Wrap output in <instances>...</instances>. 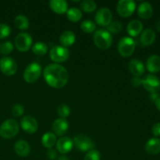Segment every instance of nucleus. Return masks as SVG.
<instances>
[{
  "instance_id": "nucleus-2",
  "label": "nucleus",
  "mask_w": 160,
  "mask_h": 160,
  "mask_svg": "<svg viewBox=\"0 0 160 160\" xmlns=\"http://www.w3.org/2000/svg\"><path fill=\"white\" fill-rule=\"evenodd\" d=\"M93 41L97 48L101 50H107L112 44V34L105 29H98L95 32Z\"/></svg>"
},
{
  "instance_id": "nucleus-10",
  "label": "nucleus",
  "mask_w": 160,
  "mask_h": 160,
  "mask_svg": "<svg viewBox=\"0 0 160 160\" xmlns=\"http://www.w3.org/2000/svg\"><path fill=\"white\" fill-rule=\"evenodd\" d=\"M136 9V3L133 0H120L117 5V13L122 17H129L134 13Z\"/></svg>"
},
{
  "instance_id": "nucleus-5",
  "label": "nucleus",
  "mask_w": 160,
  "mask_h": 160,
  "mask_svg": "<svg viewBox=\"0 0 160 160\" xmlns=\"http://www.w3.org/2000/svg\"><path fill=\"white\" fill-rule=\"evenodd\" d=\"M42 67L39 63L33 62L28 65L23 72V79L28 84L35 83L42 75Z\"/></svg>"
},
{
  "instance_id": "nucleus-26",
  "label": "nucleus",
  "mask_w": 160,
  "mask_h": 160,
  "mask_svg": "<svg viewBox=\"0 0 160 160\" xmlns=\"http://www.w3.org/2000/svg\"><path fill=\"white\" fill-rule=\"evenodd\" d=\"M67 13V17L70 21L76 23V22L80 21L83 17L82 12L80 9L77 7H72L68 9Z\"/></svg>"
},
{
  "instance_id": "nucleus-19",
  "label": "nucleus",
  "mask_w": 160,
  "mask_h": 160,
  "mask_svg": "<svg viewBox=\"0 0 160 160\" xmlns=\"http://www.w3.org/2000/svg\"><path fill=\"white\" fill-rule=\"evenodd\" d=\"M14 150L17 156L20 157H27L31 152V146L26 141L19 140L15 143Z\"/></svg>"
},
{
  "instance_id": "nucleus-17",
  "label": "nucleus",
  "mask_w": 160,
  "mask_h": 160,
  "mask_svg": "<svg viewBox=\"0 0 160 160\" xmlns=\"http://www.w3.org/2000/svg\"><path fill=\"white\" fill-rule=\"evenodd\" d=\"M128 34L131 37H137L143 31V23L139 20H132L127 27Z\"/></svg>"
},
{
  "instance_id": "nucleus-32",
  "label": "nucleus",
  "mask_w": 160,
  "mask_h": 160,
  "mask_svg": "<svg viewBox=\"0 0 160 160\" xmlns=\"http://www.w3.org/2000/svg\"><path fill=\"white\" fill-rule=\"evenodd\" d=\"M122 28V23L119 21H114L112 22L109 26L107 27V31L112 34H119V33L121 32Z\"/></svg>"
},
{
  "instance_id": "nucleus-14",
  "label": "nucleus",
  "mask_w": 160,
  "mask_h": 160,
  "mask_svg": "<svg viewBox=\"0 0 160 160\" xmlns=\"http://www.w3.org/2000/svg\"><path fill=\"white\" fill-rule=\"evenodd\" d=\"M56 150L59 153L65 155L69 153L73 147V141L69 137H62L57 140L56 144Z\"/></svg>"
},
{
  "instance_id": "nucleus-16",
  "label": "nucleus",
  "mask_w": 160,
  "mask_h": 160,
  "mask_svg": "<svg viewBox=\"0 0 160 160\" xmlns=\"http://www.w3.org/2000/svg\"><path fill=\"white\" fill-rule=\"evenodd\" d=\"M128 69L129 71L134 75V77L140 78L144 74L145 70V65L141 60L138 59H133L128 63Z\"/></svg>"
},
{
  "instance_id": "nucleus-11",
  "label": "nucleus",
  "mask_w": 160,
  "mask_h": 160,
  "mask_svg": "<svg viewBox=\"0 0 160 160\" xmlns=\"http://www.w3.org/2000/svg\"><path fill=\"white\" fill-rule=\"evenodd\" d=\"M0 70L6 76H12L17 73L18 66L15 59L9 56L0 59Z\"/></svg>"
},
{
  "instance_id": "nucleus-38",
  "label": "nucleus",
  "mask_w": 160,
  "mask_h": 160,
  "mask_svg": "<svg viewBox=\"0 0 160 160\" xmlns=\"http://www.w3.org/2000/svg\"><path fill=\"white\" fill-rule=\"evenodd\" d=\"M152 132L155 137H159L160 136V123H156L152 128Z\"/></svg>"
},
{
  "instance_id": "nucleus-6",
  "label": "nucleus",
  "mask_w": 160,
  "mask_h": 160,
  "mask_svg": "<svg viewBox=\"0 0 160 160\" xmlns=\"http://www.w3.org/2000/svg\"><path fill=\"white\" fill-rule=\"evenodd\" d=\"M73 145L79 151L86 152L95 148V142L88 136L84 134H78L73 138Z\"/></svg>"
},
{
  "instance_id": "nucleus-21",
  "label": "nucleus",
  "mask_w": 160,
  "mask_h": 160,
  "mask_svg": "<svg viewBox=\"0 0 160 160\" xmlns=\"http://www.w3.org/2000/svg\"><path fill=\"white\" fill-rule=\"evenodd\" d=\"M156 32L151 28H147L144 30L141 34L140 41L143 46H149L152 45L156 41Z\"/></svg>"
},
{
  "instance_id": "nucleus-33",
  "label": "nucleus",
  "mask_w": 160,
  "mask_h": 160,
  "mask_svg": "<svg viewBox=\"0 0 160 160\" xmlns=\"http://www.w3.org/2000/svg\"><path fill=\"white\" fill-rule=\"evenodd\" d=\"M84 160H101V153L94 148L86 153Z\"/></svg>"
},
{
  "instance_id": "nucleus-12",
  "label": "nucleus",
  "mask_w": 160,
  "mask_h": 160,
  "mask_svg": "<svg viewBox=\"0 0 160 160\" xmlns=\"http://www.w3.org/2000/svg\"><path fill=\"white\" fill-rule=\"evenodd\" d=\"M95 20L97 24L101 27H108L112 20V13L109 9L106 7L101 8L96 12Z\"/></svg>"
},
{
  "instance_id": "nucleus-9",
  "label": "nucleus",
  "mask_w": 160,
  "mask_h": 160,
  "mask_svg": "<svg viewBox=\"0 0 160 160\" xmlns=\"http://www.w3.org/2000/svg\"><path fill=\"white\" fill-rule=\"evenodd\" d=\"M142 84L144 88L151 94L158 93L160 91V80L156 75H145L142 79Z\"/></svg>"
},
{
  "instance_id": "nucleus-31",
  "label": "nucleus",
  "mask_w": 160,
  "mask_h": 160,
  "mask_svg": "<svg viewBox=\"0 0 160 160\" xmlns=\"http://www.w3.org/2000/svg\"><path fill=\"white\" fill-rule=\"evenodd\" d=\"M70 108L69 107L68 105L61 104L60 106H58L57 108V113L60 117V118L66 119L68 117L70 114Z\"/></svg>"
},
{
  "instance_id": "nucleus-13",
  "label": "nucleus",
  "mask_w": 160,
  "mask_h": 160,
  "mask_svg": "<svg viewBox=\"0 0 160 160\" xmlns=\"http://www.w3.org/2000/svg\"><path fill=\"white\" fill-rule=\"evenodd\" d=\"M20 127L28 134H34L38 131V123L36 119L31 116H25L20 120Z\"/></svg>"
},
{
  "instance_id": "nucleus-39",
  "label": "nucleus",
  "mask_w": 160,
  "mask_h": 160,
  "mask_svg": "<svg viewBox=\"0 0 160 160\" xmlns=\"http://www.w3.org/2000/svg\"><path fill=\"white\" fill-rule=\"evenodd\" d=\"M131 84L134 87H139L142 84V79L140 78H138V77H134L131 79Z\"/></svg>"
},
{
  "instance_id": "nucleus-25",
  "label": "nucleus",
  "mask_w": 160,
  "mask_h": 160,
  "mask_svg": "<svg viewBox=\"0 0 160 160\" xmlns=\"http://www.w3.org/2000/svg\"><path fill=\"white\" fill-rule=\"evenodd\" d=\"M56 142H57L56 136L52 132L45 133L42 137V145L48 149L52 148V147L56 145Z\"/></svg>"
},
{
  "instance_id": "nucleus-3",
  "label": "nucleus",
  "mask_w": 160,
  "mask_h": 160,
  "mask_svg": "<svg viewBox=\"0 0 160 160\" xmlns=\"http://www.w3.org/2000/svg\"><path fill=\"white\" fill-rule=\"evenodd\" d=\"M19 124L17 120L8 119L0 126V136L5 139H10L19 133Z\"/></svg>"
},
{
  "instance_id": "nucleus-41",
  "label": "nucleus",
  "mask_w": 160,
  "mask_h": 160,
  "mask_svg": "<svg viewBox=\"0 0 160 160\" xmlns=\"http://www.w3.org/2000/svg\"><path fill=\"white\" fill-rule=\"evenodd\" d=\"M155 105H156V108H157L158 110L160 111V96L155 102Z\"/></svg>"
},
{
  "instance_id": "nucleus-23",
  "label": "nucleus",
  "mask_w": 160,
  "mask_h": 160,
  "mask_svg": "<svg viewBox=\"0 0 160 160\" xmlns=\"http://www.w3.org/2000/svg\"><path fill=\"white\" fill-rule=\"evenodd\" d=\"M76 41V35L73 31H64L59 36V42L61 45L65 48L70 47L74 44Z\"/></svg>"
},
{
  "instance_id": "nucleus-15",
  "label": "nucleus",
  "mask_w": 160,
  "mask_h": 160,
  "mask_svg": "<svg viewBox=\"0 0 160 160\" xmlns=\"http://www.w3.org/2000/svg\"><path fill=\"white\" fill-rule=\"evenodd\" d=\"M53 134H56V136H63L67 132L69 129V123L66 119L58 118L53 122L52 127Z\"/></svg>"
},
{
  "instance_id": "nucleus-27",
  "label": "nucleus",
  "mask_w": 160,
  "mask_h": 160,
  "mask_svg": "<svg viewBox=\"0 0 160 160\" xmlns=\"http://www.w3.org/2000/svg\"><path fill=\"white\" fill-rule=\"evenodd\" d=\"M14 24L18 29L27 30L30 26L29 20L24 15H18L15 17Z\"/></svg>"
},
{
  "instance_id": "nucleus-29",
  "label": "nucleus",
  "mask_w": 160,
  "mask_h": 160,
  "mask_svg": "<svg viewBox=\"0 0 160 160\" xmlns=\"http://www.w3.org/2000/svg\"><path fill=\"white\" fill-rule=\"evenodd\" d=\"M81 29L84 31V33L91 34L93 33L96 29V25L93 21L90 20H85L82 21L81 23Z\"/></svg>"
},
{
  "instance_id": "nucleus-4",
  "label": "nucleus",
  "mask_w": 160,
  "mask_h": 160,
  "mask_svg": "<svg viewBox=\"0 0 160 160\" xmlns=\"http://www.w3.org/2000/svg\"><path fill=\"white\" fill-rule=\"evenodd\" d=\"M136 44L134 39L130 36L123 37L119 41L117 50L122 57L128 58L132 56L135 50Z\"/></svg>"
},
{
  "instance_id": "nucleus-22",
  "label": "nucleus",
  "mask_w": 160,
  "mask_h": 160,
  "mask_svg": "<svg viewBox=\"0 0 160 160\" xmlns=\"http://www.w3.org/2000/svg\"><path fill=\"white\" fill-rule=\"evenodd\" d=\"M145 149L148 154L156 156L160 153V139L158 138H152L146 142Z\"/></svg>"
},
{
  "instance_id": "nucleus-24",
  "label": "nucleus",
  "mask_w": 160,
  "mask_h": 160,
  "mask_svg": "<svg viewBox=\"0 0 160 160\" xmlns=\"http://www.w3.org/2000/svg\"><path fill=\"white\" fill-rule=\"evenodd\" d=\"M146 69L152 73H156L160 71V56L152 55L148 58L146 62Z\"/></svg>"
},
{
  "instance_id": "nucleus-36",
  "label": "nucleus",
  "mask_w": 160,
  "mask_h": 160,
  "mask_svg": "<svg viewBox=\"0 0 160 160\" xmlns=\"http://www.w3.org/2000/svg\"><path fill=\"white\" fill-rule=\"evenodd\" d=\"M11 29L6 23H0V39L6 38L10 34Z\"/></svg>"
},
{
  "instance_id": "nucleus-42",
  "label": "nucleus",
  "mask_w": 160,
  "mask_h": 160,
  "mask_svg": "<svg viewBox=\"0 0 160 160\" xmlns=\"http://www.w3.org/2000/svg\"><path fill=\"white\" fill-rule=\"evenodd\" d=\"M57 160H70V159H69L67 156H66L65 155H62V156H59V157H58Z\"/></svg>"
},
{
  "instance_id": "nucleus-8",
  "label": "nucleus",
  "mask_w": 160,
  "mask_h": 160,
  "mask_svg": "<svg viewBox=\"0 0 160 160\" xmlns=\"http://www.w3.org/2000/svg\"><path fill=\"white\" fill-rule=\"evenodd\" d=\"M14 43L18 51L25 52H28L32 46L33 39L30 34L27 32H22L16 36Z\"/></svg>"
},
{
  "instance_id": "nucleus-7",
  "label": "nucleus",
  "mask_w": 160,
  "mask_h": 160,
  "mask_svg": "<svg viewBox=\"0 0 160 160\" xmlns=\"http://www.w3.org/2000/svg\"><path fill=\"white\" fill-rule=\"evenodd\" d=\"M50 59L55 63L59 64L67 61L70 57V52L68 48L62 46V45H56L52 47L49 51Z\"/></svg>"
},
{
  "instance_id": "nucleus-30",
  "label": "nucleus",
  "mask_w": 160,
  "mask_h": 160,
  "mask_svg": "<svg viewBox=\"0 0 160 160\" xmlns=\"http://www.w3.org/2000/svg\"><path fill=\"white\" fill-rule=\"evenodd\" d=\"M97 5L92 0H84L81 2V8L86 12H92L96 9Z\"/></svg>"
},
{
  "instance_id": "nucleus-20",
  "label": "nucleus",
  "mask_w": 160,
  "mask_h": 160,
  "mask_svg": "<svg viewBox=\"0 0 160 160\" xmlns=\"http://www.w3.org/2000/svg\"><path fill=\"white\" fill-rule=\"evenodd\" d=\"M49 6L52 10L56 14H64L68 10V3L65 0H51Z\"/></svg>"
},
{
  "instance_id": "nucleus-37",
  "label": "nucleus",
  "mask_w": 160,
  "mask_h": 160,
  "mask_svg": "<svg viewBox=\"0 0 160 160\" xmlns=\"http://www.w3.org/2000/svg\"><path fill=\"white\" fill-rule=\"evenodd\" d=\"M46 156L49 159L54 160L56 159L58 156L57 152H56L55 149H53V148H49V149L47 150Z\"/></svg>"
},
{
  "instance_id": "nucleus-18",
  "label": "nucleus",
  "mask_w": 160,
  "mask_h": 160,
  "mask_svg": "<svg viewBox=\"0 0 160 160\" xmlns=\"http://www.w3.org/2000/svg\"><path fill=\"white\" fill-rule=\"evenodd\" d=\"M153 8L148 2H142L138 7V15L144 20H148L152 17Z\"/></svg>"
},
{
  "instance_id": "nucleus-43",
  "label": "nucleus",
  "mask_w": 160,
  "mask_h": 160,
  "mask_svg": "<svg viewBox=\"0 0 160 160\" xmlns=\"http://www.w3.org/2000/svg\"><path fill=\"white\" fill-rule=\"evenodd\" d=\"M156 31L160 32V19L156 23Z\"/></svg>"
},
{
  "instance_id": "nucleus-28",
  "label": "nucleus",
  "mask_w": 160,
  "mask_h": 160,
  "mask_svg": "<svg viewBox=\"0 0 160 160\" xmlns=\"http://www.w3.org/2000/svg\"><path fill=\"white\" fill-rule=\"evenodd\" d=\"M32 52L36 56H44L48 52V46L45 42H38L33 45Z\"/></svg>"
},
{
  "instance_id": "nucleus-34",
  "label": "nucleus",
  "mask_w": 160,
  "mask_h": 160,
  "mask_svg": "<svg viewBox=\"0 0 160 160\" xmlns=\"http://www.w3.org/2000/svg\"><path fill=\"white\" fill-rule=\"evenodd\" d=\"M11 112H12V114L13 117H20L24 112V107H23V105L17 103V104L12 106V109H11Z\"/></svg>"
},
{
  "instance_id": "nucleus-44",
  "label": "nucleus",
  "mask_w": 160,
  "mask_h": 160,
  "mask_svg": "<svg viewBox=\"0 0 160 160\" xmlns=\"http://www.w3.org/2000/svg\"><path fill=\"white\" fill-rule=\"evenodd\" d=\"M0 48H1V45H0Z\"/></svg>"
},
{
  "instance_id": "nucleus-40",
  "label": "nucleus",
  "mask_w": 160,
  "mask_h": 160,
  "mask_svg": "<svg viewBox=\"0 0 160 160\" xmlns=\"http://www.w3.org/2000/svg\"><path fill=\"white\" fill-rule=\"evenodd\" d=\"M159 95H158V93H156V94H150V99L152 100V101H154L156 102V100L158 98H159Z\"/></svg>"
},
{
  "instance_id": "nucleus-35",
  "label": "nucleus",
  "mask_w": 160,
  "mask_h": 160,
  "mask_svg": "<svg viewBox=\"0 0 160 160\" xmlns=\"http://www.w3.org/2000/svg\"><path fill=\"white\" fill-rule=\"evenodd\" d=\"M13 50V45L11 42H6L1 45V48H0V52L2 53L3 55H9Z\"/></svg>"
},
{
  "instance_id": "nucleus-1",
  "label": "nucleus",
  "mask_w": 160,
  "mask_h": 160,
  "mask_svg": "<svg viewBox=\"0 0 160 160\" xmlns=\"http://www.w3.org/2000/svg\"><path fill=\"white\" fill-rule=\"evenodd\" d=\"M43 77L48 85L56 89L63 88L69 80V73L67 69L58 63L46 66L43 70Z\"/></svg>"
}]
</instances>
